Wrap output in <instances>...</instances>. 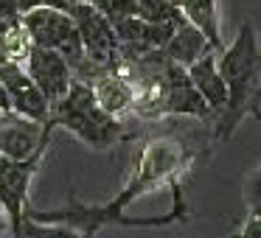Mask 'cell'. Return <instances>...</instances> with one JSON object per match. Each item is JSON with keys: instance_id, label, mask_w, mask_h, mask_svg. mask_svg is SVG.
<instances>
[{"instance_id": "cell-1", "label": "cell", "mask_w": 261, "mask_h": 238, "mask_svg": "<svg viewBox=\"0 0 261 238\" xmlns=\"http://www.w3.org/2000/svg\"><path fill=\"white\" fill-rule=\"evenodd\" d=\"M219 70L227 84V104L216 121V140H230L247 115L261 121V45L255 25L242 23L230 45L219 51Z\"/></svg>"}, {"instance_id": "cell-2", "label": "cell", "mask_w": 261, "mask_h": 238, "mask_svg": "<svg viewBox=\"0 0 261 238\" xmlns=\"http://www.w3.org/2000/svg\"><path fill=\"white\" fill-rule=\"evenodd\" d=\"M51 121L54 126L73 132L82 143L93 148H107L118 143L121 137H126L124 124L98 104L93 87L82 79H73L65 98L51 104Z\"/></svg>"}, {"instance_id": "cell-3", "label": "cell", "mask_w": 261, "mask_h": 238, "mask_svg": "<svg viewBox=\"0 0 261 238\" xmlns=\"http://www.w3.org/2000/svg\"><path fill=\"white\" fill-rule=\"evenodd\" d=\"M42 154L25 160L3 157L0 154V204L9 216L12 235H23V221H25V202H29V185L40 168Z\"/></svg>"}, {"instance_id": "cell-4", "label": "cell", "mask_w": 261, "mask_h": 238, "mask_svg": "<svg viewBox=\"0 0 261 238\" xmlns=\"http://www.w3.org/2000/svg\"><path fill=\"white\" fill-rule=\"evenodd\" d=\"M54 132V121H31L25 115L6 109L0 112V154L14 160H25L34 154H45Z\"/></svg>"}, {"instance_id": "cell-5", "label": "cell", "mask_w": 261, "mask_h": 238, "mask_svg": "<svg viewBox=\"0 0 261 238\" xmlns=\"http://www.w3.org/2000/svg\"><path fill=\"white\" fill-rule=\"evenodd\" d=\"M29 76L34 79V84L45 93V98L51 104H57L59 98H65V93L73 84V68L68 65V59L57 51V48H42L31 45L29 53L23 59Z\"/></svg>"}, {"instance_id": "cell-6", "label": "cell", "mask_w": 261, "mask_h": 238, "mask_svg": "<svg viewBox=\"0 0 261 238\" xmlns=\"http://www.w3.org/2000/svg\"><path fill=\"white\" fill-rule=\"evenodd\" d=\"M0 81H3V87L9 90V96H12L14 112L25 115V118H31V121H40V124L51 121V101H48L45 93L34 84V79L29 76V70H25L23 62L9 59V62L0 65Z\"/></svg>"}, {"instance_id": "cell-7", "label": "cell", "mask_w": 261, "mask_h": 238, "mask_svg": "<svg viewBox=\"0 0 261 238\" xmlns=\"http://www.w3.org/2000/svg\"><path fill=\"white\" fill-rule=\"evenodd\" d=\"M158 115H191V118H208V115H214L208 101L191 84L188 70L177 62H169V68H166L163 87H160Z\"/></svg>"}, {"instance_id": "cell-8", "label": "cell", "mask_w": 261, "mask_h": 238, "mask_svg": "<svg viewBox=\"0 0 261 238\" xmlns=\"http://www.w3.org/2000/svg\"><path fill=\"white\" fill-rule=\"evenodd\" d=\"M23 28L29 31L31 45H42V48H59L70 34L76 31V23L68 12L57 6H37L31 12L23 14Z\"/></svg>"}, {"instance_id": "cell-9", "label": "cell", "mask_w": 261, "mask_h": 238, "mask_svg": "<svg viewBox=\"0 0 261 238\" xmlns=\"http://www.w3.org/2000/svg\"><path fill=\"white\" fill-rule=\"evenodd\" d=\"M188 79L191 84L199 90V96L208 101L211 112L219 115L227 104V84L222 79V70H219V53L216 51H208L197 59V62L188 65Z\"/></svg>"}, {"instance_id": "cell-10", "label": "cell", "mask_w": 261, "mask_h": 238, "mask_svg": "<svg viewBox=\"0 0 261 238\" xmlns=\"http://www.w3.org/2000/svg\"><path fill=\"white\" fill-rule=\"evenodd\" d=\"M87 84L93 87L98 104H101L110 115L118 118L124 109H132L135 93H132V84L126 81L124 73H118V70H113V68H104L101 73H98L93 81H87Z\"/></svg>"}, {"instance_id": "cell-11", "label": "cell", "mask_w": 261, "mask_h": 238, "mask_svg": "<svg viewBox=\"0 0 261 238\" xmlns=\"http://www.w3.org/2000/svg\"><path fill=\"white\" fill-rule=\"evenodd\" d=\"M166 56L171 59V62H177V65H182V68H188L191 62H197L202 53H208V51H214L211 48V42H208V37L202 34V31L197 28L194 23H188L186 17L177 23V28H174V34H171V40L166 42Z\"/></svg>"}, {"instance_id": "cell-12", "label": "cell", "mask_w": 261, "mask_h": 238, "mask_svg": "<svg viewBox=\"0 0 261 238\" xmlns=\"http://www.w3.org/2000/svg\"><path fill=\"white\" fill-rule=\"evenodd\" d=\"M180 12L186 14L188 23H194L205 37H208L211 48H214L216 53L225 48L222 31H219V6H216V0H180Z\"/></svg>"}, {"instance_id": "cell-13", "label": "cell", "mask_w": 261, "mask_h": 238, "mask_svg": "<svg viewBox=\"0 0 261 238\" xmlns=\"http://www.w3.org/2000/svg\"><path fill=\"white\" fill-rule=\"evenodd\" d=\"M135 14L143 20H149V23H169V20L182 17L180 6L171 3V0H138Z\"/></svg>"}, {"instance_id": "cell-14", "label": "cell", "mask_w": 261, "mask_h": 238, "mask_svg": "<svg viewBox=\"0 0 261 238\" xmlns=\"http://www.w3.org/2000/svg\"><path fill=\"white\" fill-rule=\"evenodd\" d=\"M247 204L250 213H261V168L247 180Z\"/></svg>"}, {"instance_id": "cell-15", "label": "cell", "mask_w": 261, "mask_h": 238, "mask_svg": "<svg viewBox=\"0 0 261 238\" xmlns=\"http://www.w3.org/2000/svg\"><path fill=\"white\" fill-rule=\"evenodd\" d=\"M0 17L9 20V23H20V20H23V12H20L17 0H0Z\"/></svg>"}, {"instance_id": "cell-16", "label": "cell", "mask_w": 261, "mask_h": 238, "mask_svg": "<svg viewBox=\"0 0 261 238\" xmlns=\"http://www.w3.org/2000/svg\"><path fill=\"white\" fill-rule=\"evenodd\" d=\"M239 232L247 238H261V213H250V219L239 227Z\"/></svg>"}, {"instance_id": "cell-17", "label": "cell", "mask_w": 261, "mask_h": 238, "mask_svg": "<svg viewBox=\"0 0 261 238\" xmlns=\"http://www.w3.org/2000/svg\"><path fill=\"white\" fill-rule=\"evenodd\" d=\"M17 6H20V12H31V9H37V6H48V0H17Z\"/></svg>"}, {"instance_id": "cell-18", "label": "cell", "mask_w": 261, "mask_h": 238, "mask_svg": "<svg viewBox=\"0 0 261 238\" xmlns=\"http://www.w3.org/2000/svg\"><path fill=\"white\" fill-rule=\"evenodd\" d=\"M6 109H12V96L3 87V81H0V112H6Z\"/></svg>"}, {"instance_id": "cell-19", "label": "cell", "mask_w": 261, "mask_h": 238, "mask_svg": "<svg viewBox=\"0 0 261 238\" xmlns=\"http://www.w3.org/2000/svg\"><path fill=\"white\" fill-rule=\"evenodd\" d=\"M12 59V53H9V45H6V34L0 37V65L3 62H9Z\"/></svg>"}, {"instance_id": "cell-20", "label": "cell", "mask_w": 261, "mask_h": 238, "mask_svg": "<svg viewBox=\"0 0 261 238\" xmlns=\"http://www.w3.org/2000/svg\"><path fill=\"white\" fill-rule=\"evenodd\" d=\"M3 232H12V224H9V216H6V210H3V204H0V235Z\"/></svg>"}]
</instances>
